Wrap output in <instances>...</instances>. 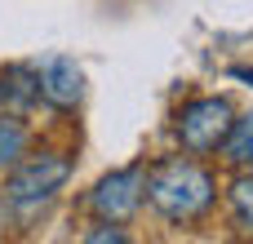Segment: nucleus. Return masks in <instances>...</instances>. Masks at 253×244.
Returning a JSON list of instances; mask_svg holds the SVG:
<instances>
[{"instance_id":"6","label":"nucleus","mask_w":253,"mask_h":244,"mask_svg":"<svg viewBox=\"0 0 253 244\" xmlns=\"http://www.w3.org/2000/svg\"><path fill=\"white\" fill-rule=\"evenodd\" d=\"M36 102H40V71L27 62H4L0 67V111L31 116Z\"/></svg>"},{"instance_id":"10","label":"nucleus","mask_w":253,"mask_h":244,"mask_svg":"<svg viewBox=\"0 0 253 244\" xmlns=\"http://www.w3.org/2000/svg\"><path fill=\"white\" fill-rule=\"evenodd\" d=\"M84 240H93V244H125V240H129V231H120V222H102V227L89 231Z\"/></svg>"},{"instance_id":"1","label":"nucleus","mask_w":253,"mask_h":244,"mask_svg":"<svg viewBox=\"0 0 253 244\" xmlns=\"http://www.w3.org/2000/svg\"><path fill=\"white\" fill-rule=\"evenodd\" d=\"M142 204H151L156 218L187 227L213 213L218 204V178L196 160V156H165L147 169V187H142Z\"/></svg>"},{"instance_id":"4","label":"nucleus","mask_w":253,"mask_h":244,"mask_svg":"<svg viewBox=\"0 0 253 244\" xmlns=\"http://www.w3.org/2000/svg\"><path fill=\"white\" fill-rule=\"evenodd\" d=\"M142 187H147V164H125L107 178L93 182V191L84 196V209L102 222H133L142 209Z\"/></svg>"},{"instance_id":"3","label":"nucleus","mask_w":253,"mask_h":244,"mask_svg":"<svg viewBox=\"0 0 253 244\" xmlns=\"http://www.w3.org/2000/svg\"><path fill=\"white\" fill-rule=\"evenodd\" d=\"M236 120V107L231 98L222 93H200V98H187L178 111H173V138L187 156H213L227 138Z\"/></svg>"},{"instance_id":"5","label":"nucleus","mask_w":253,"mask_h":244,"mask_svg":"<svg viewBox=\"0 0 253 244\" xmlns=\"http://www.w3.org/2000/svg\"><path fill=\"white\" fill-rule=\"evenodd\" d=\"M80 98H84V71H80V62L67 58V53L49 58L40 67V102H49L53 111H71V107H80Z\"/></svg>"},{"instance_id":"9","label":"nucleus","mask_w":253,"mask_h":244,"mask_svg":"<svg viewBox=\"0 0 253 244\" xmlns=\"http://www.w3.org/2000/svg\"><path fill=\"white\" fill-rule=\"evenodd\" d=\"M218 151H222V160L231 169H253V111L231 120V129H227V138H222Z\"/></svg>"},{"instance_id":"8","label":"nucleus","mask_w":253,"mask_h":244,"mask_svg":"<svg viewBox=\"0 0 253 244\" xmlns=\"http://www.w3.org/2000/svg\"><path fill=\"white\" fill-rule=\"evenodd\" d=\"M227 218L240 236H253V169H236L227 182Z\"/></svg>"},{"instance_id":"2","label":"nucleus","mask_w":253,"mask_h":244,"mask_svg":"<svg viewBox=\"0 0 253 244\" xmlns=\"http://www.w3.org/2000/svg\"><path fill=\"white\" fill-rule=\"evenodd\" d=\"M71 178V160L67 151H27L9 173H4V200L22 213L49 204Z\"/></svg>"},{"instance_id":"11","label":"nucleus","mask_w":253,"mask_h":244,"mask_svg":"<svg viewBox=\"0 0 253 244\" xmlns=\"http://www.w3.org/2000/svg\"><path fill=\"white\" fill-rule=\"evenodd\" d=\"M231 76H236V80H249V84H253V67H236Z\"/></svg>"},{"instance_id":"7","label":"nucleus","mask_w":253,"mask_h":244,"mask_svg":"<svg viewBox=\"0 0 253 244\" xmlns=\"http://www.w3.org/2000/svg\"><path fill=\"white\" fill-rule=\"evenodd\" d=\"M27 151H31V124H27V116L0 111V173H9Z\"/></svg>"}]
</instances>
